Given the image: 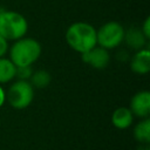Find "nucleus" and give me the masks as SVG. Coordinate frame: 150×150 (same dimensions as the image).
<instances>
[{"label":"nucleus","mask_w":150,"mask_h":150,"mask_svg":"<svg viewBox=\"0 0 150 150\" xmlns=\"http://www.w3.org/2000/svg\"><path fill=\"white\" fill-rule=\"evenodd\" d=\"M66 41L75 52L86 53L97 45L96 29L88 22H75L68 27Z\"/></svg>","instance_id":"nucleus-1"},{"label":"nucleus","mask_w":150,"mask_h":150,"mask_svg":"<svg viewBox=\"0 0 150 150\" xmlns=\"http://www.w3.org/2000/svg\"><path fill=\"white\" fill-rule=\"evenodd\" d=\"M41 54V46L33 38H20L15 40L9 49V60L16 66H32Z\"/></svg>","instance_id":"nucleus-2"},{"label":"nucleus","mask_w":150,"mask_h":150,"mask_svg":"<svg viewBox=\"0 0 150 150\" xmlns=\"http://www.w3.org/2000/svg\"><path fill=\"white\" fill-rule=\"evenodd\" d=\"M27 29L28 22L22 14L6 9L0 13V35H2L7 41H15L23 38Z\"/></svg>","instance_id":"nucleus-3"},{"label":"nucleus","mask_w":150,"mask_h":150,"mask_svg":"<svg viewBox=\"0 0 150 150\" xmlns=\"http://www.w3.org/2000/svg\"><path fill=\"white\" fill-rule=\"evenodd\" d=\"M34 98V87L25 80H16L8 89L6 100L14 109L27 108Z\"/></svg>","instance_id":"nucleus-4"},{"label":"nucleus","mask_w":150,"mask_h":150,"mask_svg":"<svg viewBox=\"0 0 150 150\" xmlns=\"http://www.w3.org/2000/svg\"><path fill=\"white\" fill-rule=\"evenodd\" d=\"M124 30L123 26L117 21H109L104 23L98 28V30H96L97 45L105 49L118 47L123 42Z\"/></svg>","instance_id":"nucleus-5"},{"label":"nucleus","mask_w":150,"mask_h":150,"mask_svg":"<svg viewBox=\"0 0 150 150\" xmlns=\"http://www.w3.org/2000/svg\"><path fill=\"white\" fill-rule=\"evenodd\" d=\"M81 55H82V61L95 69H104L110 61V55L108 53V49L101 46L98 47L95 46L88 52L82 53Z\"/></svg>","instance_id":"nucleus-6"},{"label":"nucleus","mask_w":150,"mask_h":150,"mask_svg":"<svg viewBox=\"0 0 150 150\" xmlns=\"http://www.w3.org/2000/svg\"><path fill=\"white\" fill-rule=\"evenodd\" d=\"M132 115L137 117L145 118L150 114V93L146 90H142L136 93L130 101V107Z\"/></svg>","instance_id":"nucleus-7"},{"label":"nucleus","mask_w":150,"mask_h":150,"mask_svg":"<svg viewBox=\"0 0 150 150\" xmlns=\"http://www.w3.org/2000/svg\"><path fill=\"white\" fill-rule=\"evenodd\" d=\"M130 68L136 74H148L150 70V50L146 48L138 49L131 57Z\"/></svg>","instance_id":"nucleus-8"},{"label":"nucleus","mask_w":150,"mask_h":150,"mask_svg":"<svg viewBox=\"0 0 150 150\" xmlns=\"http://www.w3.org/2000/svg\"><path fill=\"white\" fill-rule=\"evenodd\" d=\"M123 41H125L128 47H130V48H132L135 50H138V49H142L144 47V45L146 43L148 39L145 38V35L143 34L141 28L130 27L129 29L124 30Z\"/></svg>","instance_id":"nucleus-9"},{"label":"nucleus","mask_w":150,"mask_h":150,"mask_svg":"<svg viewBox=\"0 0 150 150\" xmlns=\"http://www.w3.org/2000/svg\"><path fill=\"white\" fill-rule=\"evenodd\" d=\"M134 121V115L129 108L120 107L116 108L111 115V122L117 129H128Z\"/></svg>","instance_id":"nucleus-10"},{"label":"nucleus","mask_w":150,"mask_h":150,"mask_svg":"<svg viewBox=\"0 0 150 150\" xmlns=\"http://www.w3.org/2000/svg\"><path fill=\"white\" fill-rule=\"evenodd\" d=\"M135 139L142 144H148L150 142V120L148 117L143 118L134 128Z\"/></svg>","instance_id":"nucleus-11"},{"label":"nucleus","mask_w":150,"mask_h":150,"mask_svg":"<svg viewBox=\"0 0 150 150\" xmlns=\"http://www.w3.org/2000/svg\"><path fill=\"white\" fill-rule=\"evenodd\" d=\"M16 66L6 57H0V84L7 83L15 77Z\"/></svg>","instance_id":"nucleus-12"},{"label":"nucleus","mask_w":150,"mask_h":150,"mask_svg":"<svg viewBox=\"0 0 150 150\" xmlns=\"http://www.w3.org/2000/svg\"><path fill=\"white\" fill-rule=\"evenodd\" d=\"M29 80H30V84L34 88L43 89V88H46L50 83L52 76H50V74L47 70L39 69L36 71H33V74H32V76H30Z\"/></svg>","instance_id":"nucleus-13"},{"label":"nucleus","mask_w":150,"mask_h":150,"mask_svg":"<svg viewBox=\"0 0 150 150\" xmlns=\"http://www.w3.org/2000/svg\"><path fill=\"white\" fill-rule=\"evenodd\" d=\"M32 74H33V68H32V66H20V67H16L15 77H18V80L28 81V80L30 79Z\"/></svg>","instance_id":"nucleus-14"},{"label":"nucleus","mask_w":150,"mask_h":150,"mask_svg":"<svg viewBox=\"0 0 150 150\" xmlns=\"http://www.w3.org/2000/svg\"><path fill=\"white\" fill-rule=\"evenodd\" d=\"M141 30L145 35V38L149 40L150 39V18H146L143 22V26L141 27Z\"/></svg>","instance_id":"nucleus-15"},{"label":"nucleus","mask_w":150,"mask_h":150,"mask_svg":"<svg viewBox=\"0 0 150 150\" xmlns=\"http://www.w3.org/2000/svg\"><path fill=\"white\" fill-rule=\"evenodd\" d=\"M7 50H8V42L2 35H0V57H2L7 53Z\"/></svg>","instance_id":"nucleus-16"},{"label":"nucleus","mask_w":150,"mask_h":150,"mask_svg":"<svg viewBox=\"0 0 150 150\" xmlns=\"http://www.w3.org/2000/svg\"><path fill=\"white\" fill-rule=\"evenodd\" d=\"M5 101H6V93L2 89V87L0 86V108L2 107V104L5 103Z\"/></svg>","instance_id":"nucleus-17"},{"label":"nucleus","mask_w":150,"mask_h":150,"mask_svg":"<svg viewBox=\"0 0 150 150\" xmlns=\"http://www.w3.org/2000/svg\"><path fill=\"white\" fill-rule=\"evenodd\" d=\"M137 150H150V149H149L148 146H144V145H143V146H139Z\"/></svg>","instance_id":"nucleus-18"}]
</instances>
